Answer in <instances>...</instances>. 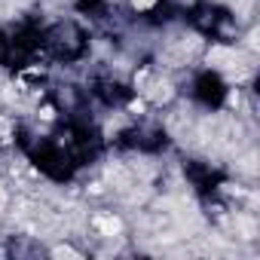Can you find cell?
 Listing matches in <instances>:
<instances>
[{"mask_svg":"<svg viewBox=\"0 0 260 260\" xmlns=\"http://www.w3.org/2000/svg\"><path fill=\"white\" fill-rule=\"evenodd\" d=\"M92 226H95L101 236H116V233L122 230V220L113 217V214H98V217L92 220Z\"/></svg>","mask_w":260,"mask_h":260,"instance_id":"cell-1","label":"cell"},{"mask_svg":"<svg viewBox=\"0 0 260 260\" xmlns=\"http://www.w3.org/2000/svg\"><path fill=\"white\" fill-rule=\"evenodd\" d=\"M52 257H80V251H74L71 245H58L52 248Z\"/></svg>","mask_w":260,"mask_h":260,"instance_id":"cell-2","label":"cell"},{"mask_svg":"<svg viewBox=\"0 0 260 260\" xmlns=\"http://www.w3.org/2000/svg\"><path fill=\"white\" fill-rule=\"evenodd\" d=\"M153 4H156V0H132V7H135V10H150Z\"/></svg>","mask_w":260,"mask_h":260,"instance_id":"cell-3","label":"cell"},{"mask_svg":"<svg viewBox=\"0 0 260 260\" xmlns=\"http://www.w3.org/2000/svg\"><path fill=\"white\" fill-rule=\"evenodd\" d=\"M40 116H43L46 122H49V119H55V107H52V104H46V107L40 110Z\"/></svg>","mask_w":260,"mask_h":260,"instance_id":"cell-4","label":"cell"},{"mask_svg":"<svg viewBox=\"0 0 260 260\" xmlns=\"http://www.w3.org/2000/svg\"><path fill=\"white\" fill-rule=\"evenodd\" d=\"M239 101H242L239 92H230V95H226V104H230V107H239Z\"/></svg>","mask_w":260,"mask_h":260,"instance_id":"cell-5","label":"cell"},{"mask_svg":"<svg viewBox=\"0 0 260 260\" xmlns=\"http://www.w3.org/2000/svg\"><path fill=\"white\" fill-rule=\"evenodd\" d=\"M128 110H132V113H144V101H132V104H128Z\"/></svg>","mask_w":260,"mask_h":260,"instance_id":"cell-6","label":"cell"},{"mask_svg":"<svg viewBox=\"0 0 260 260\" xmlns=\"http://www.w3.org/2000/svg\"><path fill=\"white\" fill-rule=\"evenodd\" d=\"M0 196H4V187H0Z\"/></svg>","mask_w":260,"mask_h":260,"instance_id":"cell-7","label":"cell"}]
</instances>
